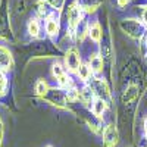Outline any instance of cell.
<instances>
[{
  "instance_id": "cell-15",
  "label": "cell",
  "mask_w": 147,
  "mask_h": 147,
  "mask_svg": "<svg viewBox=\"0 0 147 147\" xmlns=\"http://www.w3.org/2000/svg\"><path fill=\"white\" fill-rule=\"evenodd\" d=\"M91 74H93V71H91V68H90L88 65H81L80 69L77 71V75L80 77L81 81H87V80H90V78H91Z\"/></svg>"
},
{
  "instance_id": "cell-18",
  "label": "cell",
  "mask_w": 147,
  "mask_h": 147,
  "mask_svg": "<svg viewBox=\"0 0 147 147\" xmlns=\"http://www.w3.org/2000/svg\"><path fill=\"white\" fill-rule=\"evenodd\" d=\"M7 88V78H6V74L0 71V96H3L6 93Z\"/></svg>"
},
{
  "instance_id": "cell-6",
  "label": "cell",
  "mask_w": 147,
  "mask_h": 147,
  "mask_svg": "<svg viewBox=\"0 0 147 147\" xmlns=\"http://www.w3.org/2000/svg\"><path fill=\"white\" fill-rule=\"evenodd\" d=\"M13 68V57L7 47L0 46V71L7 72Z\"/></svg>"
},
{
  "instance_id": "cell-3",
  "label": "cell",
  "mask_w": 147,
  "mask_h": 147,
  "mask_svg": "<svg viewBox=\"0 0 147 147\" xmlns=\"http://www.w3.org/2000/svg\"><path fill=\"white\" fill-rule=\"evenodd\" d=\"M65 66L69 72L77 74V71L81 66V56L77 47H71L65 53Z\"/></svg>"
},
{
  "instance_id": "cell-24",
  "label": "cell",
  "mask_w": 147,
  "mask_h": 147,
  "mask_svg": "<svg viewBox=\"0 0 147 147\" xmlns=\"http://www.w3.org/2000/svg\"><path fill=\"white\" fill-rule=\"evenodd\" d=\"M144 44H146V47H147V34L144 35Z\"/></svg>"
},
{
  "instance_id": "cell-22",
  "label": "cell",
  "mask_w": 147,
  "mask_h": 147,
  "mask_svg": "<svg viewBox=\"0 0 147 147\" xmlns=\"http://www.w3.org/2000/svg\"><path fill=\"white\" fill-rule=\"evenodd\" d=\"M116 2H118V6H119V7H125V6L128 5L129 0H116Z\"/></svg>"
},
{
  "instance_id": "cell-9",
  "label": "cell",
  "mask_w": 147,
  "mask_h": 147,
  "mask_svg": "<svg viewBox=\"0 0 147 147\" xmlns=\"http://www.w3.org/2000/svg\"><path fill=\"white\" fill-rule=\"evenodd\" d=\"M78 6L85 13H94L103 3V0H77Z\"/></svg>"
},
{
  "instance_id": "cell-7",
  "label": "cell",
  "mask_w": 147,
  "mask_h": 147,
  "mask_svg": "<svg viewBox=\"0 0 147 147\" xmlns=\"http://www.w3.org/2000/svg\"><path fill=\"white\" fill-rule=\"evenodd\" d=\"M90 88L93 90L94 94H97V97H100V99H103V100H107L109 96H110L107 85H106V82L102 78H94L93 84L90 85Z\"/></svg>"
},
{
  "instance_id": "cell-12",
  "label": "cell",
  "mask_w": 147,
  "mask_h": 147,
  "mask_svg": "<svg viewBox=\"0 0 147 147\" xmlns=\"http://www.w3.org/2000/svg\"><path fill=\"white\" fill-rule=\"evenodd\" d=\"M106 110V100L100 99V97H96L93 100V105H91V112L96 118H102L103 116V112Z\"/></svg>"
},
{
  "instance_id": "cell-2",
  "label": "cell",
  "mask_w": 147,
  "mask_h": 147,
  "mask_svg": "<svg viewBox=\"0 0 147 147\" xmlns=\"http://www.w3.org/2000/svg\"><path fill=\"white\" fill-rule=\"evenodd\" d=\"M82 22V10L78 6L77 0L72 2L68 6L66 10V24H68V32H71L72 35H75V32L80 28V24Z\"/></svg>"
},
{
  "instance_id": "cell-23",
  "label": "cell",
  "mask_w": 147,
  "mask_h": 147,
  "mask_svg": "<svg viewBox=\"0 0 147 147\" xmlns=\"http://www.w3.org/2000/svg\"><path fill=\"white\" fill-rule=\"evenodd\" d=\"M144 134H146V137H147V118L144 119Z\"/></svg>"
},
{
  "instance_id": "cell-11",
  "label": "cell",
  "mask_w": 147,
  "mask_h": 147,
  "mask_svg": "<svg viewBox=\"0 0 147 147\" xmlns=\"http://www.w3.org/2000/svg\"><path fill=\"white\" fill-rule=\"evenodd\" d=\"M88 66L91 68V71H93L94 74H100V72L103 71V57H102L99 53H93V55H90Z\"/></svg>"
},
{
  "instance_id": "cell-8",
  "label": "cell",
  "mask_w": 147,
  "mask_h": 147,
  "mask_svg": "<svg viewBox=\"0 0 147 147\" xmlns=\"http://www.w3.org/2000/svg\"><path fill=\"white\" fill-rule=\"evenodd\" d=\"M34 12H35V18L37 19H47L49 16H50L52 13H53V12L50 10V5H49V3H46L44 2V0H37V2H35V5H34Z\"/></svg>"
},
{
  "instance_id": "cell-14",
  "label": "cell",
  "mask_w": 147,
  "mask_h": 147,
  "mask_svg": "<svg viewBox=\"0 0 147 147\" xmlns=\"http://www.w3.org/2000/svg\"><path fill=\"white\" fill-rule=\"evenodd\" d=\"M138 96V87L136 84H131L129 87L125 90V93H124V96H122V100H124L125 103H129V102H132L136 97Z\"/></svg>"
},
{
  "instance_id": "cell-17",
  "label": "cell",
  "mask_w": 147,
  "mask_h": 147,
  "mask_svg": "<svg viewBox=\"0 0 147 147\" xmlns=\"http://www.w3.org/2000/svg\"><path fill=\"white\" fill-rule=\"evenodd\" d=\"M65 74H66V69H65L62 65H60V63L56 62V63L52 65V75H53L56 80H59L62 75H65Z\"/></svg>"
},
{
  "instance_id": "cell-21",
  "label": "cell",
  "mask_w": 147,
  "mask_h": 147,
  "mask_svg": "<svg viewBox=\"0 0 147 147\" xmlns=\"http://www.w3.org/2000/svg\"><path fill=\"white\" fill-rule=\"evenodd\" d=\"M143 24H144L146 28H147V5H146V7L143 10Z\"/></svg>"
},
{
  "instance_id": "cell-19",
  "label": "cell",
  "mask_w": 147,
  "mask_h": 147,
  "mask_svg": "<svg viewBox=\"0 0 147 147\" xmlns=\"http://www.w3.org/2000/svg\"><path fill=\"white\" fill-rule=\"evenodd\" d=\"M46 3H49L53 9H56V10H60L63 7V5H65V0H44Z\"/></svg>"
},
{
  "instance_id": "cell-1",
  "label": "cell",
  "mask_w": 147,
  "mask_h": 147,
  "mask_svg": "<svg viewBox=\"0 0 147 147\" xmlns=\"http://www.w3.org/2000/svg\"><path fill=\"white\" fill-rule=\"evenodd\" d=\"M119 27L128 37H131L134 40H140L143 35H146V25L137 18L122 19L119 22Z\"/></svg>"
},
{
  "instance_id": "cell-5",
  "label": "cell",
  "mask_w": 147,
  "mask_h": 147,
  "mask_svg": "<svg viewBox=\"0 0 147 147\" xmlns=\"http://www.w3.org/2000/svg\"><path fill=\"white\" fill-rule=\"evenodd\" d=\"M44 21H46L44 22V30H46L47 35L49 37H57L59 32H60V21L56 16V12H53V13Z\"/></svg>"
},
{
  "instance_id": "cell-10",
  "label": "cell",
  "mask_w": 147,
  "mask_h": 147,
  "mask_svg": "<svg viewBox=\"0 0 147 147\" xmlns=\"http://www.w3.org/2000/svg\"><path fill=\"white\" fill-rule=\"evenodd\" d=\"M102 35H103V32H102L100 24H99L97 19H94L93 22L88 24V37H90V40L94 41L96 44H99L100 40H102Z\"/></svg>"
},
{
  "instance_id": "cell-4",
  "label": "cell",
  "mask_w": 147,
  "mask_h": 147,
  "mask_svg": "<svg viewBox=\"0 0 147 147\" xmlns=\"http://www.w3.org/2000/svg\"><path fill=\"white\" fill-rule=\"evenodd\" d=\"M119 141V132L115 125H107L103 131V143L105 147H115Z\"/></svg>"
},
{
  "instance_id": "cell-16",
  "label": "cell",
  "mask_w": 147,
  "mask_h": 147,
  "mask_svg": "<svg viewBox=\"0 0 147 147\" xmlns=\"http://www.w3.org/2000/svg\"><path fill=\"white\" fill-rule=\"evenodd\" d=\"M49 84H47V81L46 80H38L37 81V84H35V91H37V94L38 96H46L47 93H49Z\"/></svg>"
},
{
  "instance_id": "cell-25",
  "label": "cell",
  "mask_w": 147,
  "mask_h": 147,
  "mask_svg": "<svg viewBox=\"0 0 147 147\" xmlns=\"http://www.w3.org/2000/svg\"><path fill=\"white\" fill-rule=\"evenodd\" d=\"M46 147H53V146H46Z\"/></svg>"
},
{
  "instance_id": "cell-20",
  "label": "cell",
  "mask_w": 147,
  "mask_h": 147,
  "mask_svg": "<svg viewBox=\"0 0 147 147\" xmlns=\"http://www.w3.org/2000/svg\"><path fill=\"white\" fill-rule=\"evenodd\" d=\"M3 132H5V128H3L2 118H0V146H2V143H3Z\"/></svg>"
},
{
  "instance_id": "cell-13",
  "label": "cell",
  "mask_w": 147,
  "mask_h": 147,
  "mask_svg": "<svg viewBox=\"0 0 147 147\" xmlns=\"http://www.w3.org/2000/svg\"><path fill=\"white\" fill-rule=\"evenodd\" d=\"M40 31H41V24H40V19L37 18H31L27 24V32L32 37V38H37L40 35Z\"/></svg>"
}]
</instances>
